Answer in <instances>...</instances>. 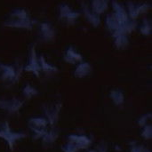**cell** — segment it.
Returning a JSON list of instances; mask_svg holds the SVG:
<instances>
[{"instance_id": "cell-3", "label": "cell", "mask_w": 152, "mask_h": 152, "mask_svg": "<svg viewBox=\"0 0 152 152\" xmlns=\"http://www.w3.org/2000/svg\"><path fill=\"white\" fill-rule=\"evenodd\" d=\"M69 139L70 142L62 148L65 152H77L80 149L86 148L91 142V140L84 135H69Z\"/></svg>"}, {"instance_id": "cell-8", "label": "cell", "mask_w": 152, "mask_h": 152, "mask_svg": "<svg viewBox=\"0 0 152 152\" xmlns=\"http://www.w3.org/2000/svg\"><path fill=\"white\" fill-rule=\"evenodd\" d=\"M40 33L44 40H50L54 36V30L51 24L44 22L40 24Z\"/></svg>"}, {"instance_id": "cell-5", "label": "cell", "mask_w": 152, "mask_h": 152, "mask_svg": "<svg viewBox=\"0 0 152 152\" xmlns=\"http://www.w3.org/2000/svg\"><path fill=\"white\" fill-rule=\"evenodd\" d=\"M20 69L14 65H6L0 62V77L3 81L13 83L18 80Z\"/></svg>"}, {"instance_id": "cell-18", "label": "cell", "mask_w": 152, "mask_h": 152, "mask_svg": "<svg viewBox=\"0 0 152 152\" xmlns=\"http://www.w3.org/2000/svg\"><path fill=\"white\" fill-rule=\"evenodd\" d=\"M89 152H107V149L103 148V147H101L99 150H93V151H90Z\"/></svg>"}, {"instance_id": "cell-12", "label": "cell", "mask_w": 152, "mask_h": 152, "mask_svg": "<svg viewBox=\"0 0 152 152\" xmlns=\"http://www.w3.org/2000/svg\"><path fill=\"white\" fill-rule=\"evenodd\" d=\"M38 60H39V64H40L41 70H43L45 72H52V71L57 70V69L55 67H53V66H52V65H50V64H48L46 62L44 56H40V58Z\"/></svg>"}, {"instance_id": "cell-7", "label": "cell", "mask_w": 152, "mask_h": 152, "mask_svg": "<svg viewBox=\"0 0 152 152\" xmlns=\"http://www.w3.org/2000/svg\"><path fill=\"white\" fill-rule=\"evenodd\" d=\"M24 70L31 71L37 77H39V73H40L41 68H40V64H39V60H37V54H36V51H35V46L34 45L31 47V50H30V53H29L28 62L25 66Z\"/></svg>"}, {"instance_id": "cell-11", "label": "cell", "mask_w": 152, "mask_h": 152, "mask_svg": "<svg viewBox=\"0 0 152 152\" xmlns=\"http://www.w3.org/2000/svg\"><path fill=\"white\" fill-rule=\"evenodd\" d=\"M69 62H75L77 61H81L82 60V57L80 54H78L77 53H76L72 48H70L69 50H68L67 52V55H66V58H65Z\"/></svg>"}, {"instance_id": "cell-16", "label": "cell", "mask_w": 152, "mask_h": 152, "mask_svg": "<svg viewBox=\"0 0 152 152\" xmlns=\"http://www.w3.org/2000/svg\"><path fill=\"white\" fill-rule=\"evenodd\" d=\"M111 97H112V99L114 100V102L117 104H120L121 102H123L124 97H123V94H122L121 92H118V91L112 92L111 93Z\"/></svg>"}, {"instance_id": "cell-15", "label": "cell", "mask_w": 152, "mask_h": 152, "mask_svg": "<svg viewBox=\"0 0 152 152\" xmlns=\"http://www.w3.org/2000/svg\"><path fill=\"white\" fill-rule=\"evenodd\" d=\"M23 94L25 95V97L27 98H30L36 94H37V89H35L33 86H31L30 85H27L24 89H23Z\"/></svg>"}, {"instance_id": "cell-6", "label": "cell", "mask_w": 152, "mask_h": 152, "mask_svg": "<svg viewBox=\"0 0 152 152\" xmlns=\"http://www.w3.org/2000/svg\"><path fill=\"white\" fill-rule=\"evenodd\" d=\"M23 103L24 102L21 100L17 98L0 99V109L12 114L17 112L23 106Z\"/></svg>"}, {"instance_id": "cell-13", "label": "cell", "mask_w": 152, "mask_h": 152, "mask_svg": "<svg viewBox=\"0 0 152 152\" xmlns=\"http://www.w3.org/2000/svg\"><path fill=\"white\" fill-rule=\"evenodd\" d=\"M108 4L104 1H95L93 3V10L97 13H102L106 9Z\"/></svg>"}, {"instance_id": "cell-4", "label": "cell", "mask_w": 152, "mask_h": 152, "mask_svg": "<svg viewBox=\"0 0 152 152\" xmlns=\"http://www.w3.org/2000/svg\"><path fill=\"white\" fill-rule=\"evenodd\" d=\"M47 124V120L44 118H33L28 120V126L33 134L34 138H43V136L48 131L46 129Z\"/></svg>"}, {"instance_id": "cell-9", "label": "cell", "mask_w": 152, "mask_h": 152, "mask_svg": "<svg viewBox=\"0 0 152 152\" xmlns=\"http://www.w3.org/2000/svg\"><path fill=\"white\" fill-rule=\"evenodd\" d=\"M78 16V14L77 12H74L71 11V9H69V7H68L65 4H61V8H60V17L61 18H65L68 20H73L76 19Z\"/></svg>"}, {"instance_id": "cell-14", "label": "cell", "mask_w": 152, "mask_h": 152, "mask_svg": "<svg viewBox=\"0 0 152 152\" xmlns=\"http://www.w3.org/2000/svg\"><path fill=\"white\" fill-rule=\"evenodd\" d=\"M89 69H90V67H89V65L87 63L81 64V65L78 66V68L76 70V76L79 77H84L85 75H86L88 73Z\"/></svg>"}, {"instance_id": "cell-10", "label": "cell", "mask_w": 152, "mask_h": 152, "mask_svg": "<svg viewBox=\"0 0 152 152\" xmlns=\"http://www.w3.org/2000/svg\"><path fill=\"white\" fill-rule=\"evenodd\" d=\"M44 110H45V113L48 118L49 123L51 125L55 123V121L57 120V115H58L59 110H57L56 108H51V107H45Z\"/></svg>"}, {"instance_id": "cell-1", "label": "cell", "mask_w": 152, "mask_h": 152, "mask_svg": "<svg viewBox=\"0 0 152 152\" xmlns=\"http://www.w3.org/2000/svg\"><path fill=\"white\" fill-rule=\"evenodd\" d=\"M35 21L31 20L25 9H15L8 16L4 21V26L20 28H32Z\"/></svg>"}, {"instance_id": "cell-17", "label": "cell", "mask_w": 152, "mask_h": 152, "mask_svg": "<svg viewBox=\"0 0 152 152\" xmlns=\"http://www.w3.org/2000/svg\"><path fill=\"white\" fill-rule=\"evenodd\" d=\"M131 152H150L148 150H146L144 147L137 144H132L131 145Z\"/></svg>"}, {"instance_id": "cell-2", "label": "cell", "mask_w": 152, "mask_h": 152, "mask_svg": "<svg viewBox=\"0 0 152 152\" xmlns=\"http://www.w3.org/2000/svg\"><path fill=\"white\" fill-rule=\"evenodd\" d=\"M26 137L24 133L20 132H13L9 126V123L7 121H4L0 124V138L6 142L10 150H13L15 143Z\"/></svg>"}]
</instances>
